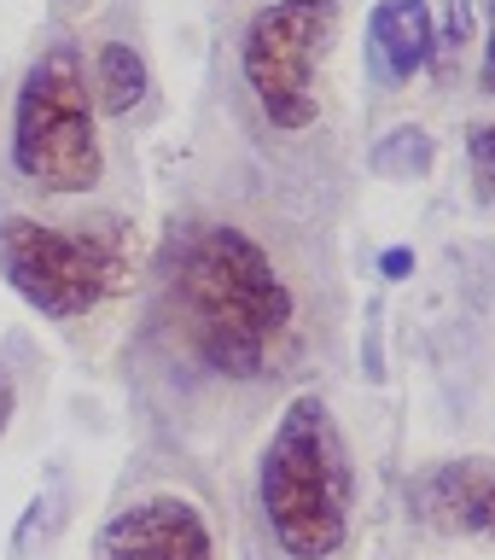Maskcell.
I'll use <instances>...</instances> for the list:
<instances>
[{
    "mask_svg": "<svg viewBox=\"0 0 495 560\" xmlns=\"http://www.w3.org/2000/svg\"><path fill=\"white\" fill-rule=\"evenodd\" d=\"M169 298L181 332L210 374L257 380L292 332V292L269 252L239 228H192L175 245Z\"/></svg>",
    "mask_w": 495,
    "mask_h": 560,
    "instance_id": "1",
    "label": "cell"
},
{
    "mask_svg": "<svg viewBox=\"0 0 495 560\" xmlns=\"http://www.w3.org/2000/svg\"><path fill=\"white\" fill-rule=\"evenodd\" d=\"M262 514L292 560H327L350 537V455L321 397H292L262 450Z\"/></svg>",
    "mask_w": 495,
    "mask_h": 560,
    "instance_id": "2",
    "label": "cell"
},
{
    "mask_svg": "<svg viewBox=\"0 0 495 560\" xmlns=\"http://www.w3.org/2000/svg\"><path fill=\"white\" fill-rule=\"evenodd\" d=\"M12 170L42 192H87L105 175L99 122L76 47H47L12 105Z\"/></svg>",
    "mask_w": 495,
    "mask_h": 560,
    "instance_id": "3",
    "label": "cell"
},
{
    "mask_svg": "<svg viewBox=\"0 0 495 560\" xmlns=\"http://www.w3.org/2000/svg\"><path fill=\"white\" fill-rule=\"evenodd\" d=\"M0 275L30 310L76 322L122 287L129 257L117 234L99 228H47L35 217H0Z\"/></svg>",
    "mask_w": 495,
    "mask_h": 560,
    "instance_id": "4",
    "label": "cell"
},
{
    "mask_svg": "<svg viewBox=\"0 0 495 560\" xmlns=\"http://www.w3.org/2000/svg\"><path fill=\"white\" fill-rule=\"evenodd\" d=\"M332 30H339V0H274L251 18L239 65L274 129H309L321 117L315 59L327 52Z\"/></svg>",
    "mask_w": 495,
    "mask_h": 560,
    "instance_id": "5",
    "label": "cell"
},
{
    "mask_svg": "<svg viewBox=\"0 0 495 560\" xmlns=\"http://www.w3.org/2000/svg\"><path fill=\"white\" fill-rule=\"evenodd\" d=\"M99 560H216L204 514L187 497H146L105 520L94 542Z\"/></svg>",
    "mask_w": 495,
    "mask_h": 560,
    "instance_id": "6",
    "label": "cell"
},
{
    "mask_svg": "<svg viewBox=\"0 0 495 560\" xmlns=\"http://www.w3.org/2000/svg\"><path fill=\"white\" fill-rule=\"evenodd\" d=\"M414 514L449 537H495V462L467 455V462L432 467L414 485Z\"/></svg>",
    "mask_w": 495,
    "mask_h": 560,
    "instance_id": "7",
    "label": "cell"
},
{
    "mask_svg": "<svg viewBox=\"0 0 495 560\" xmlns=\"http://www.w3.org/2000/svg\"><path fill=\"white\" fill-rule=\"evenodd\" d=\"M374 47L397 82L420 77L437 47V18L426 0H379L374 7Z\"/></svg>",
    "mask_w": 495,
    "mask_h": 560,
    "instance_id": "8",
    "label": "cell"
},
{
    "mask_svg": "<svg viewBox=\"0 0 495 560\" xmlns=\"http://www.w3.org/2000/svg\"><path fill=\"white\" fill-rule=\"evenodd\" d=\"M94 88H99L105 112H134L146 100V65H140V52L129 42H105L99 65H94Z\"/></svg>",
    "mask_w": 495,
    "mask_h": 560,
    "instance_id": "9",
    "label": "cell"
},
{
    "mask_svg": "<svg viewBox=\"0 0 495 560\" xmlns=\"http://www.w3.org/2000/svg\"><path fill=\"white\" fill-rule=\"evenodd\" d=\"M467 152H472V170H479V192L490 199V192H495V122H484V129H472Z\"/></svg>",
    "mask_w": 495,
    "mask_h": 560,
    "instance_id": "10",
    "label": "cell"
},
{
    "mask_svg": "<svg viewBox=\"0 0 495 560\" xmlns=\"http://www.w3.org/2000/svg\"><path fill=\"white\" fill-rule=\"evenodd\" d=\"M12 415H17V385H12V374H7V368H0V438H7Z\"/></svg>",
    "mask_w": 495,
    "mask_h": 560,
    "instance_id": "11",
    "label": "cell"
},
{
    "mask_svg": "<svg viewBox=\"0 0 495 560\" xmlns=\"http://www.w3.org/2000/svg\"><path fill=\"white\" fill-rule=\"evenodd\" d=\"M472 30V0H449V42H467Z\"/></svg>",
    "mask_w": 495,
    "mask_h": 560,
    "instance_id": "12",
    "label": "cell"
},
{
    "mask_svg": "<svg viewBox=\"0 0 495 560\" xmlns=\"http://www.w3.org/2000/svg\"><path fill=\"white\" fill-rule=\"evenodd\" d=\"M479 82H484V94L495 100V7H490V42H484V70H479Z\"/></svg>",
    "mask_w": 495,
    "mask_h": 560,
    "instance_id": "13",
    "label": "cell"
},
{
    "mask_svg": "<svg viewBox=\"0 0 495 560\" xmlns=\"http://www.w3.org/2000/svg\"><path fill=\"white\" fill-rule=\"evenodd\" d=\"M379 269H385V275H409V269H414V252H385Z\"/></svg>",
    "mask_w": 495,
    "mask_h": 560,
    "instance_id": "14",
    "label": "cell"
}]
</instances>
